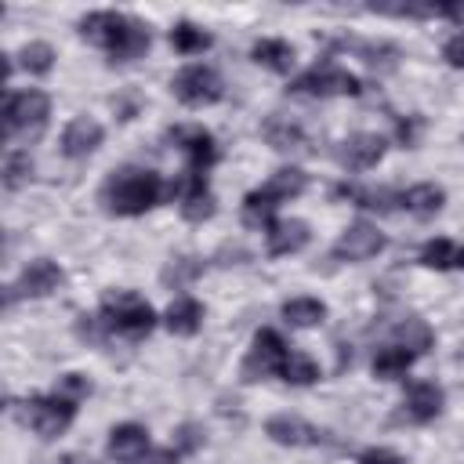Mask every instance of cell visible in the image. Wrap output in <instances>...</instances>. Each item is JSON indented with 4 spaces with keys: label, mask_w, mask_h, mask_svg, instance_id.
<instances>
[{
    "label": "cell",
    "mask_w": 464,
    "mask_h": 464,
    "mask_svg": "<svg viewBox=\"0 0 464 464\" xmlns=\"http://www.w3.org/2000/svg\"><path fill=\"white\" fill-rule=\"evenodd\" d=\"M163 196V178L156 170H116L105 185H102V203L109 214H123V218H138L145 210H152Z\"/></svg>",
    "instance_id": "1"
},
{
    "label": "cell",
    "mask_w": 464,
    "mask_h": 464,
    "mask_svg": "<svg viewBox=\"0 0 464 464\" xmlns=\"http://www.w3.org/2000/svg\"><path fill=\"white\" fill-rule=\"evenodd\" d=\"M102 323H105V330H116V334L138 341L156 326V312L145 297H138L130 290H116V294L102 297Z\"/></svg>",
    "instance_id": "2"
},
{
    "label": "cell",
    "mask_w": 464,
    "mask_h": 464,
    "mask_svg": "<svg viewBox=\"0 0 464 464\" xmlns=\"http://www.w3.org/2000/svg\"><path fill=\"white\" fill-rule=\"evenodd\" d=\"M76 417V399L54 392V395H33L22 402V420L40 435V439H58Z\"/></svg>",
    "instance_id": "3"
},
{
    "label": "cell",
    "mask_w": 464,
    "mask_h": 464,
    "mask_svg": "<svg viewBox=\"0 0 464 464\" xmlns=\"http://www.w3.org/2000/svg\"><path fill=\"white\" fill-rule=\"evenodd\" d=\"M286 91H290V94H304V98H330V94H359L362 83H359V76H352L348 69L315 65V69L301 72Z\"/></svg>",
    "instance_id": "4"
},
{
    "label": "cell",
    "mask_w": 464,
    "mask_h": 464,
    "mask_svg": "<svg viewBox=\"0 0 464 464\" xmlns=\"http://www.w3.org/2000/svg\"><path fill=\"white\" fill-rule=\"evenodd\" d=\"M170 87H174L178 102H185V105H192V109L214 105V102L225 94V83H221V76H218L210 65H185V69L170 80Z\"/></svg>",
    "instance_id": "5"
},
{
    "label": "cell",
    "mask_w": 464,
    "mask_h": 464,
    "mask_svg": "<svg viewBox=\"0 0 464 464\" xmlns=\"http://www.w3.org/2000/svg\"><path fill=\"white\" fill-rule=\"evenodd\" d=\"M47 112H51V98L44 91L29 87V91H18V94H7V102H4V130H7V138L18 134V130L44 127Z\"/></svg>",
    "instance_id": "6"
},
{
    "label": "cell",
    "mask_w": 464,
    "mask_h": 464,
    "mask_svg": "<svg viewBox=\"0 0 464 464\" xmlns=\"http://www.w3.org/2000/svg\"><path fill=\"white\" fill-rule=\"evenodd\" d=\"M286 355L290 352H286V344H283V337L276 330H257L239 373H243V381H261L268 373H279L283 362H286Z\"/></svg>",
    "instance_id": "7"
},
{
    "label": "cell",
    "mask_w": 464,
    "mask_h": 464,
    "mask_svg": "<svg viewBox=\"0 0 464 464\" xmlns=\"http://www.w3.org/2000/svg\"><path fill=\"white\" fill-rule=\"evenodd\" d=\"M62 283H65V272H62L54 261L40 257V261H29V265L22 268V276H18L14 286H7V301H14V297H47V294H54Z\"/></svg>",
    "instance_id": "8"
},
{
    "label": "cell",
    "mask_w": 464,
    "mask_h": 464,
    "mask_svg": "<svg viewBox=\"0 0 464 464\" xmlns=\"http://www.w3.org/2000/svg\"><path fill=\"white\" fill-rule=\"evenodd\" d=\"M384 232H377L373 225L366 221H355L341 232V239L334 243V257L337 261H366V257H377L384 250Z\"/></svg>",
    "instance_id": "9"
},
{
    "label": "cell",
    "mask_w": 464,
    "mask_h": 464,
    "mask_svg": "<svg viewBox=\"0 0 464 464\" xmlns=\"http://www.w3.org/2000/svg\"><path fill=\"white\" fill-rule=\"evenodd\" d=\"M170 141L188 156V170L192 174H207L214 167V160H218V145H214L210 130H203V127H174Z\"/></svg>",
    "instance_id": "10"
},
{
    "label": "cell",
    "mask_w": 464,
    "mask_h": 464,
    "mask_svg": "<svg viewBox=\"0 0 464 464\" xmlns=\"http://www.w3.org/2000/svg\"><path fill=\"white\" fill-rule=\"evenodd\" d=\"M265 435L279 446H290V450H301V446H319L323 442V431L315 424H308L304 417H294V413H276L268 417L265 424Z\"/></svg>",
    "instance_id": "11"
},
{
    "label": "cell",
    "mask_w": 464,
    "mask_h": 464,
    "mask_svg": "<svg viewBox=\"0 0 464 464\" xmlns=\"http://www.w3.org/2000/svg\"><path fill=\"white\" fill-rule=\"evenodd\" d=\"M384 149H388V141H384L381 134L362 130V134H352V138H344V141H341L337 160H341L348 170H370V167H377V163H381Z\"/></svg>",
    "instance_id": "12"
},
{
    "label": "cell",
    "mask_w": 464,
    "mask_h": 464,
    "mask_svg": "<svg viewBox=\"0 0 464 464\" xmlns=\"http://www.w3.org/2000/svg\"><path fill=\"white\" fill-rule=\"evenodd\" d=\"M127 22H130V18L120 14V11H91L87 18H80V36H83L87 44H94V47L112 51V47L120 44Z\"/></svg>",
    "instance_id": "13"
},
{
    "label": "cell",
    "mask_w": 464,
    "mask_h": 464,
    "mask_svg": "<svg viewBox=\"0 0 464 464\" xmlns=\"http://www.w3.org/2000/svg\"><path fill=\"white\" fill-rule=\"evenodd\" d=\"M109 457L120 464H138L149 457V431L141 424H116L109 431Z\"/></svg>",
    "instance_id": "14"
},
{
    "label": "cell",
    "mask_w": 464,
    "mask_h": 464,
    "mask_svg": "<svg viewBox=\"0 0 464 464\" xmlns=\"http://www.w3.org/2000/svg\"><path fill=\"white\" fill-rule=\"evenodd\" d=\"M102 138H105V130H102L98 120H91V116H76V120L62 130V152H65L69 160L91 156V152L102 145Z\"/></svg>",
    "instance_id": "15"
},
{
    "label": "cell",
    "mask_w": 464,
    "mask_h": 464,
    "mask_svg": "<svg viewBox=\"0 0 464 464\" xmlns=\"http://www.w3.org/2000/svg\"><path fill=\"white\" fill-rule=\"evenodd\" d=\"M442 402H446V395H442V388L435 381H417L406 392V417L417 420V424H428V420H435L442 413Z\"/></svg>",
    "instance_id": "16"
},
{
    "label": "cell",
    "mask_w": 464,
    "mask_h": 464,
    "mask_svg": "<svg viewBox=\"0 0 464 464\" xmlns=\"http://www.w3.org/2000/svg\"><path fill=\"white\" fill-rule=\"evenodd\" d=\"M214 210H218V203H214V196L207 188V174H192L188 170L185 192H181V214H185V221H207V218H214Z\"/></svg>",
    "instance_id": "17"
},
{
    "label": "cell",
    "mask_w": 464,
    "mask_h": 464,
    "mask_svg": "<svg viewBox=\"0 0 464 464\" xmlns=\"http://www.w3.org/2000/svg\"><path fill=\"white\" fill-rule=\"evenodd\" d=\"M308 225L301 218H286V221H272L268 228V254L272 257H286V254H297L304 243H308Z\"/></svg>",
    "instance_id": "18"
},
{
    "label": "cell",
    "mask_w": 464,
    "mask_h": 464,
    "mask_svg": "<svg viewBox=\"0 0 464 464\" xmlns=\"http://www.w3.org/2000/svg\"><path fill=\"white\" fill-rule=\"evenodd\" d=\"M399 203H402L413 218H435V214L442 210V203H446V192H442V185H435V181H420V185L406 188V192L399 196Z\"/></svg>",
    "instance_id": "19"
},
{
    "label": "cell",
    "mask_w": 464,
    "mask_h": 464,
    "mask_svg": "<svg viewBox=\"0 0 464 464\" xmlns=\"http://www.w3.org/2000/svg\"><path fill=\"white\" fill-rule=\"evenodd\" d=\"M163 326H167L170 334H178V337H192V334L203 326V304H199L196 297H178V301H170V308H167V315H163Z\"/></svg>",
    "instance_id": "20"
},
{
    "label": "cell",
    "mask_w": 464,
    "mask_h": 464,
    "mask_svg": "<svg viewBox=\"0 0 464 464\" xmlns=\"http://www.w3.org/2000/svg\"><path fill=\"white\" fill-rule=\"evenodd\" d=\"M344 47L355 51L366 65H373V69H381V72H388V69L399 65V47L388 44V40H344Z\"/></svg>",
    "instance_id": "21"
},
{
    "label": "cell",
    "mask_w": 464,
    "mask_h": 464,
    "mask_svg": "<svg viewBox=\"0 0 464 464\" xmlns=\"http://www.w3.org/2000/svg\"><path fill=\"white\" fill-rule=\"evenodd\" d=\"M261 134H265V141H268L276 152H294V149H304V130H301L297 123L283 120V116H268V120L261 123Z\"/></svg>",
    "instance_id": "22"
},
{
    "label": "cell",
    "mask_w": 464,
    "mask_h": 464,
    "mask_svg": "<svg viewBox=\"0 0 464 464\" xmlns=\"http://www.w3.org/2000/svg\"><path fill=\"white\" fill-rule=\"evenodd\" d=\"M149 44H152L149 25L138 22V18H130L127 29H123V36H120V44H116L109 54H112V62H134V58H141V54L149 51Z\"/></svg>",
    "instance_id": "23"
},
{
    "label": "cell",
    "mask_w": 464,
    "mask_h": 464,
    "mask_svg": "<svg viewBox=\"0 0 464 464\" xmlns=\"http://www.w3.org/2000/svg\"><path fill=\"white\" fill-rule=\"evenodd\" d=\"M276 207H279V199L265 185L254 188V192H246V199H243V225H250V228H272Z\"/></svg>",
    "instance_id": "24"
},
{
    "label": "cell",
    "mask_w": 464,
    "mask_h": 464,
    "mask_svg": "<svg viewBox=\"0 0 464 464\" xmlns=\"http://www.w3.org/2000/svg\"><path fill=\"white\" fill-rule=\"evenodd\" d=\"M250 58L257 65L272 69V72H290L294 69V47L286 40H257L254 51H250Z\"/></svg>",
    "instance_id": "25"
},
{
    "label": "cell",
    "mask_w": 464,
    "mask_h": 464,
    "mask_svg": "<svg viewBox=\"0 0 464 464\" xmlns=\"http://www.w3.org/2000/svg\"><path fill=\"white\" fill-rule=\"evenodd\" d=\"M283 319L297 330H308L326 319V304L315 297H290V301H283Z\"/></svg>",
    "instance_id": "26"
},
{
    "label": "cell",
    "mask_w": 464,
    "mask_h": 464,
    "mask_svg": "<svg viewBox=\"0 0 464 464\" xmlns=\"http://www.w3.org/2000/svg\"><path fill=\"white\" fill-rule=\"evenodd\" d=\"M413 359H417V355H413L410 348H402V344L381 348V352L373 355V377H381V381H395V377H402V373L410 370Z\"/></svg>",
    "instance_id": "27"
},
{
    "label": "cell",
    "mask_w": 464,
    "mask_h": 464,
    "mask_svg": "<svg viewBox=\"0 0 464 464\" xmlns=\"http://www.w3.org/2000/svg\"><path fill=\"white\" fill-rule=\"evenodd\" d=\"M265 188L283 203V199H294V196H301V192L308 188V174L297 170V167H283V170H276V174L265 181Z\"/></svg>",
    "instance_id": "28"
},
{
    "label": "cell",
    "mask_w": 464,
    "mask_h": 464,
    "mask_svg": "<svg viewBox=\"0 0 464 464\" xmlns=\"http://www.w3.org/2000/svg\"><path fill=\"white\" fill-rule=\"evenodd\" d=\"M395 341H399L402 348H410L413 355H424V352L435 344V334H431V326H428L424 319H406V323L395 326Z\"/></svg>",
    "instance_id": "29"
},
{
    "label": "cell",
    "mask_w": 464,
    "mask_h": 464,
    "mask_svg": "<svg viewBox=\"0 0 464 464\" xmlns=\"http://www.w3.org/2000/svg\"><path fill=\"white\" fill-rule=\"evenodd\" d=\"M337 196H344L348 203H355V207H362V210H377V214H384V210H392V192H384V188H359V185H337Z\"/></svg>",
    "instance_id": "30"
},
{
    "label": "cell",
    "mask_w": 464,
    "mask_h": 464,
    "mask_svg": "<svg viewBox=\"0 0 464 464\" xmlns=\"http://www.w3.org/2000/svg\"><path fill=\"white\" fill-rule=\"evenodd\" d=\"M279 377H283L286 384L304 388V384H315V381H319V366H315L312 355H304V352H290L286 362H283V370H279Z\"/></svg>",
    "instance_id": "31"
},
{
    "label": "cell",
    "mask_w": 464,
    "mask_h": 464,
    "mask_svg": "<svg viewBox=\"0 0 464 464\" xmlns=\"http://www.w3.org/2000/svg\"><path fill=\"white\" fill-rule=\"evenodd\" d=\"M14 58H18V65H22L25 72L44 76V72H51V65H54V47L44 44V40H33V44H25Z\"/></svg>",
    "instance_id": "32"
},
{
    "label": "cell",
    "mask_w": 464,
    "mask_h": 464,
    "mask_svg": "<svg viewBox=\"0 0 464 464\" xmlns=\"http://www.w3.org/2000/svg\"><path fill=\"white\" fill-rule=\"evenodd\" d=\"M170 44H174V51H181V54H199V51L210 47V33H203V29L192 25V22H181V25L170 29Z\"/></svg>",
    "instance_id": "33"
},
{
    "label": "cell",
    "mask_w": 464,
    "mask_h": 464,
    "mask_svg": "<svg viewBox=\"0 0 464 464\" xmlns=\"http://www.w3.org/2000/svg\"><path fill=\"white\" fill-rule=\"evenodd\" d=\"M33 178V156L29 152H7L4 160V188H22Z\"/></svg>",
    "instance_id": "34"
},
{
    "label": "cell",
    "mask_w": 464,
    "mask_h": 464,
    "mask_svg": "<svg viewBox=\"0 0 464 464\" xmlns=\"http://www.w3.org/2000/svg\"><path fill=\"white\" fill-rule=\"evenodd\" d=\"M453 243L450 239H428L420 250V265L424 268H453Z\"/></svg>",
    "instance_id": "35"
},
{
    "label": "cell",
    "mask_w": 464,
    "mask_h": 464,
    "mask_svg": "<svg viewBox=\"0 0 464 464\" xmlns=\"http://www.w3.org/2000/svg\"><path fill=\"white\" fill-rule=\"evenodd\" d=\"M199 272H203V261H199V257H178V261H170V265L163 268V283L185 286V283H192Z\"/></svg>",
    "instance_id": "36"
},
{
    "label": "cell",
    "mask_w": 464,
    "mask_h": 464,
    "mask_svg": "<svg viewBox=\"0 0 464 464\" xmlns=\"http://www.w3.org/2000/svg\"><path fill=\"white\" fill-rule=\"evenodd\" d=\"M58 392L80 402V399H87V395H91V381H87V377H80V373H65V377H62V384H58Z\"/></svg>",
    "instance_id": "37"
},
{
    "label": "cell",
    "mask_w": 464,
    "mask_h": 464,
    "mask_svg": "<svg viewBox=\"0 0 464 464\" xmlns=\"http://www.w3.org/2000/svg\"><path fill=\"white\" fill-rule=\"evenodd\" d=\"M355 464H406V460H402L395 450H388V446H370V450L359 453Z\"/></svg>",
    "instance_id": "38"
},
{
    "label": "cell",
    "mask_w": 464,
    "mask_h": 464,
    "mask_svg": "<svg viewBox=\"0 0 464 464\" xmlns=\"http://www.w3.org/2000/svg\"><path fill=\"white\" fill-rule=\"evenodd\" d=\"M199 446H203L199 428L196 424H181V431H178V453H196Z\"/></svg>",
    "instance_id": "39"
},
{
    "label": "cell",
    "mask_w": 464,
    "mask_h": 464,
    "mask_svg": "<svg viewBox=\"0 0 464 464\" xmlns=\"http://www.w3.org/2000/svg\"><path fill=\"white\" fill-rule=\"evenodd\" d=\"M442 58H446L453 69H464V33H457V36H450V40H446Z\"/></svg>",
    "instance_id": "40"
},
{
    "label": "cell",
    "mask_w": 464,
    "mask_h": 464,
    "mask_svg": "<svg viewBox=\"0 0 464 464\" xmlns=\"http://www.w3.org/2000/svg\"><path fill=\"white\" fill-rule=\"evenodd\" d=\"M417 130H420V120L413 116V120H402L399 123V141L402 145H417Z\"/></svg>",
    "instance_id": "41"
},
{
    "label": "cell",
    "mask_w": 464,
    "mask_h": 464,
    "mask_svg": "<svg viewBox=\"0 0 464 464\" xmlns=\"http://www.w3.org/2000/svg\"><path fill=\"white\" fill-rule=\"evenodd\" d=\"M178 460H181L178 450H156V453H149L141 464H178Z\"/></svg>",
    "instance_id": "42"
},
{
    "label": "cell",
    "mask_w": 464,
    "mask_h": 464,
    "mask_svg": "<svg viewBox=\"0 0 464 464\" xmlns=\"http://www.w3.org/2000/svg\"><path fill=\"white\" fill-rule=\"evenodd\" d=\"M453 268H464V250H457V254H453Z\"/></svg>",
    "instance_id": "43"
}]
</instances>
